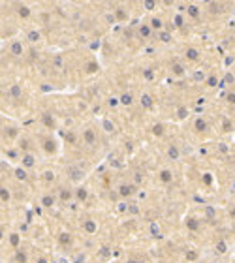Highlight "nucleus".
<instances>
[{
  "label": "nucleus",
  "instance_id": "nucleus-1",
  "mask_svg": "<svg viewBox=\"0 0 235 263\" xmlns=\"http://www.w3.org/2000/svg\"><path fill=\"white\" fill-rule=\"evenodd\" d=\"M135 192V186L134 184H121L119 186V194L122 196V197H128V196H132Z\"/></svg>",
  "mask_w": 235,
  "mask_h": 263
},
{
  "label": "nucleus",
  "instance_id": "nucleus-2",
  "mask_svg": "<svg viewBox=\"0 0 235 263\" xmlns=\"http://www.w3.org/2000/svg\"><path fill=\"white\" fill-rule=\"evenodd\" d=\"M83 229H85L87 233H90V235H92V233H96V229H98V224L94 222L92 218H87V220H85V224H83Z\"/></svg>",
  "mask_w": 235,
  "mask_h": 263
},
{
  "label": "nucleus",
  "instance_id": "nucleus-3",
  "mask_svg": "<svg viewBox=\"0 0 235 263\" xmlns=\"http://www.w3.org/2000/svg\"><path fill=\"white\" fill-rule=\"evenodd\" d=\"M166 154H168V158H169V160H173V162L181 158V151H179V147H177V145H169Z\"/></svg>",
  "mask_w": 235,
  "mask_h": 263
},
{
  "label": "nucleus",
  "instance_id": "nucleus-4",
  "mask_svg": "<svg viewBox=\"0 0 235 263\" xmlns=\"http://www.w3.org/2000/svg\"><path fill=\"white\" fill-rule=\"evenodd\" d=\"M83 139H85V143L87 145H94V143H96V134H94V130H85L83 132Z\"/></svg>",
  "mask_w": 235,
  "mask_h": 263
},
{
  "label": "nucleus",
  "instance_id": "nucleus-5",
  "mask_svg": "<svg viewBox=\"0 0 235 263\" xmlns=\"http://www.w3.org/2000/svg\"><path fill=\"white\" fill-rule=\"evenodd\" d=\"M68 173H70V179L75 180V182H77V180H81V179H83V175H85V171H83V169H79V167H72V169H70Z\"/></svg>",
  "mask_w": 235,
  "mask_h": 263
},
{
  "label": "nucleus",
  "instance_id": "nucleus-6",
  "mask_svg": "<svg viewBox=\"0 0 235 263\" xmlns=\"http://www.w3.org/2000/svg\"><path fill=\"white\" fill-rule=\"evenodd\" d=\"M43 151H45V152H49V154L57 152V145H55V141H53V139H45V141H43Z\"/></svg>",
  "mask_w": 235,
  "mask_h": 263
},
{
  "label": "nucleus",
  "instance_id": "nucleus-7",
  "mask_svg": "<svg viewBox=\"0 0 235 263\" xmlns=\"http://www.w3.org/2000/svg\"><path fill=\"white\" fill-rule=\"evenodd\" d=\"M139 102H141V105H143L145 109H152V107H154V102H152V98L149 96V94H143Z\"/></svg>",
  "mask_w": 235,
  "mask_h": 263
},
{
  "label": "nucleus",
  "instance_id": "nucleus-8",
  "mask_svg": "<svg viewBox=\"0 0 235 263\" xmlns=\"http://www.w3.org/2000/svg\"><path fill=\"white\" fill-rule=\"evenodd\" d=\"M186 227L190 229V231H198L199 229V220L198 218H192V216L186 218Z\"/></svg>",
  "mask_w": 235,
  "mask_h": 263
},
{
  "label": "nucleus",
  "instance_id": "nucleus-9",
  "mask_svg": "<svg viewBox=\"0 0 235 263\" xmlns=\"http://www.w3.org/2000/svg\"><path fill=\"white\" fill-rule=\"evenodd\" d=\"M171 71H173V75L182 77V75H184V66L179 64V62H175V64H171Z\"/></svg>",
  "mask_w": 235,
  "mask_h": 263
},
{
  "label": "nucleus",
  "instance_id": "nucleus-10",
  "mask_svg": "<svg viewBox=\"0 0 235 263\" xmlns=\"http://www.w3.org/2000/svg\"><path fill=\"white\" fill-rule=\"evenodd\" d=\"M194 128L198 130V132H205L209 126H207V122H205V118H201V117H198L196 118V122H194Z\"/></svg>",
  "mask_w": 235,
  "mask_h": 263
},
{
  "label": "nucleus",
  "instance_id": "nucleus-11",
  "mask_svg": "<svg viewBox=\"0 0 235 263\" xmlns=\"http://www.w3.org/2000/svg\"><path fill=\"white\" fill-rule=\"evenodd\" d=\"M17 13H19V17L27 19V17L30 15V8H28V6H25V4H19V6H17Z\"/></svg>",
  "mask_w": 235,
  "mask_h": 263
},
{
  "label": "nucleus",
  "instance_id": "nucleus-12",
  "mask_svg": "<svg viewBox=\"0 0 235 263\" xmlns=\"http://www.w3.org/2000/svg\"><path fill=\"white\" fill-rule=\"evenodd\" d=\"M160 180H162V182H171V180H173V173H171L169 169H162V171H160Z\"/></svg>",
  "mask_w": 235,
  "mask_h": 263
},
{
  "label": "nucleus",
  "instance_id": "nucleus-13",
  "mask_svg": "<svg viewBox=\"0 0 235 263\" xmlns=\"http://www.w3.org/2000/svg\"><path fill=\"white\" fill-rule=\"evenodd\" d=\"M21 94H23V90H21V87L19 85H11L10 87V98H21Z\"/></svg>",
  "mask_w": 235,
  "mask_h": 263
},
{
  "label": "nucleus",
  "instance_id": "nucleus-14",
  "mask_svg": "<svg viewBox=\"0 0 235 263\" xmlns=\"http://www.w3.org/2000/svg\"><path fill=\"white\" fill-rule=\"evenodd\" d=\"M186 58H188V60H198V58H199V51L194 49V47L186 49Z\"/></svg>",
  "mask_w": 235,
  "mask_h": 263
},
{
  "label": "nucleus",
  "instance_id": "nucleus-15",
  "mask_svg": "<svg viewBox=\"0 0 235 263\" xmlns=\"http://www.w3.org/2000/svg\"><path fill=\"white\" fill-rule=\"evenodd\" d=\"M10 51H11V55L19 57V55L23 53V45H21L19 41H13V43H11V47H10Z\"/></svg>",
  "mask_w": 235,
  "mask_h": 263
},
{
  "label": "nucleus",
  "instance_id": "nucleus-16",
  "mask_svg": "<svg viewBox=\"0 0 235 263\" xmlns=\"http://www.w3.org/2000/svg\"><path fill=\"white\" fill-rule=\"evenodd\" d=\"M215 250H216V254H226L228 252V244H226V241H218L216 244H215Z\"/></svg>",
  "mask_w": 235,
  "mask_h": 263
},
{
  "label": "nucleus",
  "instance_id": "nucleus-17",
  "mask_svg": "<svg viewBox=\"0 0 235 263\" xmlns=\"http://www.w3.org/2000/svg\"><path fill=\"white\" fill-rule=\"evenodd\" d=\"M151 30H152L151 25H141V27H139V36H141V38H149V36H151Z\"/></svg>",
  "mask_w": 235,
  "mask_h": 263
},
{
  "label": "nucleus",
  "instance_id": "nucleus-18",
  "mask_svg": "<svg viewBox=\"0 0 235 263\" xmlns=\"http://www.w3.org/2000/svg\"><path fill=\"white\" fill-rule=\"evenodd\" d=\"M58 241H60V244H66V246H68V244H72V235L64 231V233H60Z\"/></svg>",
  "mask_w": 235,
  "mask_h": 263
},
{
  "label": "nucleus",
  "instance_id": "nucleus-19",
  "mask_svg": "<svg viewBox=\"0 0 235 263\" xmlns=\"http://www.w3.org/2000/svg\"><path fill=\"white\" fill-rule=\"evenodd\" d=\"M115 19H117V21H126V19H128V13H126V10H122V8L115 10Z\"/></svg>",
  "mask_w": 235,
  "mask_h": 263
},
{
  "label": "nucleus",
  "instance_id": "nucleus-20",
  "mask_svg": "<svg viewBox=\"0 0 235 263\" xmlns=\"http://www.w3.org/2000/svg\"><path fill=\"white\" fill-rule=\"evenodd\" d=\"M10 244H11L13 248H19V244H21V237H19V233H11V235H10Z\"/></svg>",
  "mask_w": 235,
  "mask_h": 263
},
{
  "label": "nucleus",
  "instance_id": "nucleus-21",
  "mask_svg": "<svg viewBox=\"0 0 235 263\" xmlns=\"http://www.w3.org/2000/svg\"><path fill=\"white\" fill-rule=\"evenodd\" d=\"M23 165H25V167H34L36 165V158L30 156V154H27L25 158H23Z\"/></svg>",
  "mask_w": 235,
  "mask_h": 263
},
{
  "label": "nucleus",
  "instance_id": "nucleus-22",
  "mask_svg": "<svg viewBox=\"0 0 235 263\" xmlns=\"http://www.w3.org/2000/svg\"><path fill=\"white\" fill-rule=\"evenodd\" d=\"M75 197H77L79 201H85V199L88 197V192H87L85 188H77V190H75Z\"/></svg>",
  "mask_w": 235,
  "mask_h": 263
},
{
  "label": "nucleus",
  "instance_id": "nucleus-23",
  "mask_svg": "<svg viewBox=\"0 0 235 263\" xmlns=\"http://www.w3.org/2000/svg\"><path fill=\"white\" fill-rule=\"evenodd\" d=\"M0 199H2V203H8L10 201V190L6 186L0 188Z\"/></svg>",
  "mask_w": 235,
  "mask_h": 263
},
{
  "label": "nucleus",
  "instance_id": "nucleus-24",
  "mask_svg": "<svg viewBox=\"0 0 235 263\" xmlns=\"http://www.w3.org/2000/svg\"><path fill=\"white\" fill-rule=\"evenodd\" d=\"M186 11H188V15L194 17V19H198V17H199V10H198V6H194V4L188 6V8H186Z\"/></svg>",
  "mask_w": 235,
  "mask_h": 263
},
{
  "label": "nucleus",
  "instance_id": "nucleus-25",
  "mask_svg": "<svg viewBox=\"0 0 235 263\" xmlns=\"http://www.w3.org/2000/svg\"><path fill=\"white\" fill-rule=\"evenodd\" d=\"M119 102H121L122 105H130V104L134 102V98H132V94H130V92H126V94H122V96L119 98Z\"/></svg>",
  "mask_w": 235,
  "mask_h": 263
},
{
  "label": "nucleus",
  "instance_id": "nucleus-26",
  "mask_svg": "<svg viewBox=\"0 0 235 263\" xmlns=\"http://www.w3.org/2000/svg\"><path fill=\"white\" fill-rule=\"evenodd\" d=\"M43 124L49 126V128H55V118H53L49 113H45V115H43Z\"/></svg>",
  "mask_w": 235,
  "mask_h": 263
},
{
  "label": "nucleus",
  "instance_id": "nucleus-27",
  "mask_svg": "<svg viewBox=\"0 0 235 263\" xmlns=\"http://www.w3.org/2000/svg\"><path fill=\"white\" fill-rule=\"evenodd\" d=\"M41 205L43 207H53L55 205V197L53 196H43L41 197Z\"/></svg>",
  "mask_w": 235,
  "mask_h": 263
},
{
  "label": "nucleus",
  "instance_id": "nucleus-28",
  "mask_svg": "<svg viewBox=\"0 0 235 263\" xmlns=\"http://www.w3.org/2000/svg\"><path fill=\"white\" fill-rule=\"evenodd\" d=\"M15 179L17 180H27V171L23 169V167H17L15 169Z\"/></svg>",
  "mask_w": 235,
  "mask_h": 263
},
{
  "label": "nucleus",
  "instance_id": "nucleus-29",
  "mask_svg": "<svg viewBox=\"0 0 235 263\" xmlns=\"http://www.w3.org/2000/svg\"><path fill=\"white\" fill-rule=\"evenodd\" d=\"M162 27H164L162 19H158V17H152V21H151V28H154V30H160Z\"/></svg>",
  "mask_w": 235,
  "mask_h": 263
},
{
  "label": "nucleus",
  "instance_id": "nucleus-30",
  "mask_svg": "<svg viewBox=\"0 0 235 263\" xmlns=\"http://www.w3.org/2000/svg\"><path fill=\"white\" fill-rule=\"evenodd\" d=\"M184 259H186V261H196V259H198V252H196V250L184 252Z\"/></svg>",
  "mask_w": 235,
  "mask_h": 263
},
{
  "label": "nucleus",
  "instance_id": "nucleus-31",
  "mask_svg": "<svg viewBox=\"0 0 235 263\" xmlns=\"http://www.w3.org/2000/svg\"><path fill=\"white\" fill-rule=\"evenodd\" d=\"M152 134H154L156 137H160V135H164V124H160V122H156V124L152 126Z\"/></svg>",
  "mask_w": 235,
  "mask_h": 263
},
{
  "label": "nucleus",
  "instance_id": "nucleus-32",
  "mask_svg": "<svg viewBox=\"0 0 235 263\" xmlns=\"http://www.w3.org/2000/svg\"><path fill=\"white\" fill-rule=\"evenodd\" d=\"M43 180H45V182H53V180H55V173H53L51 169L43 171Z\"/></svg>",
  "mask_w": 235,
  "mask_h": 263
},
{
  "label": "nucleus",
  "instance_id": "nucleus-33",
  "mask_svg": "<svg viewBox=\"0 0 235 263\" xmlns=\"http://www.w3.org/2000/svg\"><path fill=\"white\" fill-rule=\"evenodd\" d=\"M143 77H145L147 81H154V71H152L151 68H145V70H143Z\"/></svg>",
  "mask_w": 235,
  "mask_h": 263
},
{
  "label": "nucleus",
  "instance_id": "nucleus-34",
  "mask_svg": "<svg viewBox=\"0 0 235 263\" xmlns=\"http://www.w3.org/2000/svg\"><path fill=\"white\" fill-rule=\"evenodd\" d=\"M15 259H17V263H27V254L23 252V250H17Z\"/></svg>",
  "mask_w": 235,
  "mask_h": 263
},
{
  "label": "nucleus",
  "instance_id": "nucleus-35",
  "mask_svg": "<svg viewBox=\"0 0 235 263\" xmlns=\"http://www.w3.org/2000/svg\"><path fill=\"white\" fill-rule=\"evenodd\" d=\"M102 124H104V130H105V132H113V130H115V124H113L111 121H107V118H104Z\"/></svg>",
  "mask_w": 235,
  "mask_h": 263
},
{
  "label": "nucleus",
  "instance_id": "nucleus-36",
  "mask_svg": "<svg viewBox=\"0 0 235 263\" xmlns=\"http://www.w3.org/2000/svg\"><path fill=\"white\" fill-rule=\"evenodd\" d=\"M64 139L70 143V145H74V143H75V135L72 132H64Z\"/></svg>",
  "mask_w": 235,
  "mask_h": 263
},
{
  "label": "nucleus",
  "instance_id": "nucleus-37",
  "mask_svg": "<svg viewBox=\"0 0 235 263\" xmlns=\"http://www.w3.org/2000/svg\"><path fill=\"white\" fill-rule=\"evenodd\" d=\"M28 40H30V41H38V40H40V32H38V30H30V32H28Z\"/></svg>",
  "mask_w": 235,
  "mask_h": 263
},
{
  "label": "nucleus",
  "instance_id": "nucleus-38",
  "mask_svg": "<svg viewBox=\"0 0 235 263\" xmlns=\"http://www.w3.org/2000/svg\"><path fill=\"white\" fill-rule=\"evenodd\" d=\"M177 117H179V118H186V117H188V109H186V107H179V109H177Z\"/></svg>",
  "mask_w": 235,
  "mask_h": 263
},
{
  "label": "nucleus",
  "instance_id": "nucleus-39",
  "mask_svg": "<svg viewBox=\"0 0 235 263\" xmlns=\"http://www.w3.org/2000/svg\"><path fill=\"white\" fill-rule=\"evenodd\" d=\"M169 40H171V34H169V32H160V41L168 43Z\"/></svg>",
  "mask_w": 235,
  "mask_h": 263
},
{
  "label": "nucleus",
  "instance_id": "nucleus-40",
  "mask_svg": "<svg viewBox=\"0 0 235 263\" xmlns=\"http://www.w3.org/2000/svg\"><path fill=\"white\" fill-rule=\"evenodd\" d=\"M96 70H98V64H94V62H88L87 64V71H88V74H94Z\"/></svg>",
  "mask_w": 235,
  "mask_h": 263
},
{
  "label": "nucleus",
  "instance_id": "nucleus-41",
  "mask_svg": "<svg viewBox=\"0 0 235 263\" xmlns=\"http://www.w3.org/2000/svg\"><path fill=\"white\" fill-rule=\"evenodd\" d=\"M216 85H218V79L216 77H213V75L207 77V87H216Z\"/></svg>",
  "mask_w": 235,
  "mask_h": 263
},
{
  "label": "nucleus",
  "instance_id": "nucleus-42",
  "mask_svg": "<svg viewBox=\"0 0 235 263\" xmlns=\"http://www.w3.org/2000/svg\"><path fill=\"white\" fill-rule=\"evenodd\" d=\"M231 128H233V126H231V122L228 121V118H224V122H222V130H224V132H229Z\"/></svg>",
  "mask_w": 235,
  "mask_h": 263
},
{
  "label": "nucleus",
  "instance_id": "nucleus-43",
  "mask_svg": "<svg viewBox=\"0 0 235 263\" xmlns=\"http://www.w3.org/2000/svg\"><path fill=\"white\" fill-rule=\"evenodd\" d=\"M173 23H175V27H182V25H184V19H182L181 15H175V19H173Z\"/></svg>",
  "mask_w": 235,
  "mask_h": 263
},
{
  "label": "nucleus",
  "instance_id": "nucleus-44",
  "mask_svg": "<svg viewBox=\"0 0 235 263\" xmlns=\"http://www.w3.org/2000/svg\"><path fill=\"white\" fill-rule=\"evenodd\" d=\"M60 197L62 199H70L72 197V192H70V190H60Z\"/></svg>",
  "mask_w": 235,
  "mask_h": 263
},
{
  "label": "nucleus",
  "instance_id": "nucleus-45",
  "mask_svg": "<svg viewBox=\"0 0 235 263\" xmlns=\"http://www.w3.org/2000/svg\"><path fill=\"white\" fill-rule=\"evenodd\" d=\"M228 102L235 105V92H231V94H228Z\"/></svg>",
  "mask_w": 235,
  "mask_h": 263
},
{
  "label": "nucleus",
  "instance_id": "nucleus-46",
  "mask_svg": "<svg viewBox=\"0 0 235 263\" xmlns=\"http://www.w3.org/2000/svg\"><path fill=\"white\" fill-rule=\"evenodd\" d=\"M203 182H205V184H211V173H205V175H203Z\"/></svg>",
  "mask_w": 235,
  "mask_h": 263
},
{
  "label": "nucleus",
  "instance_id": "nucleus-47",
  "mask_svg": "<svg viewBox=\"0 0 235 263\" xmlns=\"http://www.w3.org/2000/svg\"><path fill=\"white\" fill-rule=\"evenodd\" d=\"M117 104H121V102H119V98H111V100H109V105H111V107H115Z\"/></svg>",
  "mask_w": 235,
  "mask_h": 263
},
{
  "label": "nucleus",
  "instance_id": "nucleus-48",
  "mask_svg": "<svg viewBox=\"0 0 235 263\" xmlns=\"http://www.w3.org/2000/svg\"><path fill=\"white\" fill-rule=\"evenodd\" d=\"M143 6H145V8H149V10H152V8H154L156 4H154V2H149V0H147V2H145Z\"/></svg>",
  "mask_w": 235,
  "mask_h": 263
},
{
  "label": "nucleus",
  "instance_id": "nucleus-49",
  "mask_svg": "<svg viewBox=\"0 0 235 263\" xmlns=\"http://www.w3.org/2000/svg\"><path fill=\"white\" fill-rule=\"evenodd\" d=\"M60 64H62V58H60V57H57V58H55V66H60Z\"/></svg>",
  "mask_w": 235,
  "mask_h": 263
},
{
  "label": "nucleus",
  "instance_id": "nucleus-50",
  "mask_svg": "<svg viewBox=\"0 0 235 263\" xmlns=\"http://www.w3.org/2000/svg\"><path fill=\"white\" fill-rule=\"evenodd\" d=\"M226 81H228V83H233V75H231V74H228V75H226Z\"/></svg>",
  "mask_w": 235,
  "mask_h": 263
},
{
  "label": "nucleus",
  "instance_id": "nucleus-51",
  "mask_svg": "<svg viewBox=\"0 0 235 263\" xmlns=\"http://www.w3.org/2000/svg\"><path fill=\"white\" fill-rule=\"evenodd\" d=\"M151 231H152L154 235H158V226H151Z\"/></svg>",
  "mask_w": 235,
  "mask_h": 263
},
{
  "label": "nucleus",
  "instance_id": "nucleus-52",
  "mask_svg": "<svg viewBox=\"0 0 235 263\" xmlns=\"http://www.w3.org/2000/svg\"><path fill=\"white\" fill-rule=\"evenodd\" d=\"M220 151H222V152H228V147L224 145V143H222V145H220Z\"/></svg>",
  "mask_w": 235,
  "mask_h": 263
},
{
  "label": "nucleus",
  "instance_id": "nucleus-53",
  "mask_svg": "<svg viewBox=\"0 0 235 263\" xmlns=\"http://www.w3.org/2000/svg\"><path fill=\"white\" fill-rule=\"evenodd\" d=\"M38 263H49V261H47L45 257H40V259H38Z\"/></svg>",
  "mask_w": 235,
  "mask_h": 263
},
{
  "label": "nucleus",
  "instance_id": "nucleus-54",
  "mask_svg": "<svg viewBox=\"0 0 235 263\" xmlns=\"http://www.w3.org/2000/svg\"><path fill=\"white\" fill-rule=\"evenodd\" d=\"M229 216H231V218H235V209H233V210H229Z\"/></svg>",
  "mask_w": 235,
  "mask_h": 263
},
{
  "label": "nucleus",
  "instance_id": "nucleus-55",
  "mask_svg": "<svg viewBox=\"0 0 235 263\" xmlns=\"http://www.w3.org/2000/svg\"><path fill=\"white\" fill-rule=\"evenodd\" d=\"M128 263H141V261H135V259H130Z\"/></svg>",
  "mask_w": 235,
  "mask_h": 263
}]
</instances>
